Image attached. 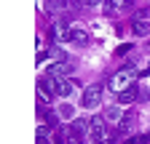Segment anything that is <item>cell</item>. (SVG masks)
I'll return each instance as SVG.
<instances>
[{
  "label": "cell",
  "instance_id": "6da1fadb",
  "mask_svg": "<svg viewBox=\"0 0 150 144\" xmlns=\"http://www.w3.org/2000/svg\"><path fill=\"white\" fill-rule=\"evenodd\" d=\"M137 78H139V72H137L134 67H123V69H118L115 75H112V78L107 80V88H110L112 94H121L123 88H129V85L134 83Z\"/></svg>",
  "mask_w": 150,
  "mask_h": 144
},
{
  "label": "cell",
  "instance_id": "7a4b0ae2",
  "mask_svg": "<svg viewBox=\"0 0 150 144\" xmlns=\"http://www.w3.org/2000/svg\"><path fill=\"white\" fill-rule=\"evenodd\" d=\"M102 91H105V88H102L99 83L88 85L86 91H83V107H86V110H94V107H99V101H102Z\"/></svg>",
  "mask_w": 150,
  "mask_h": 144
},
{
  "label": "cell",
  "instance_id": "3957f363",
  "mask_svg": "<svg viewBox=\"0 0 150 144\" xmlns=\"http://www.w3.org/2000/svg\"><path fill=\"white\" fill-rule=\"evenodd\" d=\"M88 134H91L94 144H102V141H107V131H105V117H97V115H94V117L88 120Z\"/></svg>",
  "mask_w": 150,
  "mask_h": 144
},
{
  "label": "cell",
  "instance_id": "277c9868",
  "mask_svg": "<svg viewBox=\"0 0 150 144\" xmlns=\"http://www.w3.org/2000/svg\"><path fill=\"white\" fill-rule=\"evenodd\" d=\"M70 72H72V64H70L67 59L51 62V67H48V75H51V78H64V75H70Z\"/></svg>",
  "mask_w": 150,
  "mask_h": 144
},
{
  "label": "cell",
  "instance_id": "5b68a950",
  "mask_svg": "<svg viewBox=\"0 0 150 144\" xmlns=\"http://www.w3.org/2000/svg\"><path fill=\"white\" fill-rule=\"evenodd\" d=\"M75 88H78V83H72V80H67V78H56V96L67 99V96H72Z\"/></svg>",
  "mask_w": 150,
  "mask_h": 144
},
{
  "label": "cell",
  "instance_id": "8992f818",
  "mask_svg": "<svg viewBox=\"0 0 150 144\" xmlns=\"http://www.w3.org/2000/svg\"><path fill=\"white\" fill-rule=\"evenodd\" d=\"M38 88H40L43 96H56V78H51V75L40 78L38 80Z\"/></svg>",
  "mask_w": 150,
  "mask_h": 144
},
{
  "label": "cell",
  "instance_id": "52a82bcc",
  "mask_svg": "<svg viewBox=\"0 0 150 144\" xmlns=\"http://www.w3.org/2000/svg\"><path fill=\"white\" fill-rule=\"evenodd\" d=\"M137 99H139V88H137L134 83L118 94V104H131V101H137Z\"/></svg>",
  "mask_w": 150,
  "mask_h": 144
},
{
  "label": "cell",
  "instance_id": "ba28073f",
  "mask_svg": "<svg viewBox=\"0 0 150 144\" xmlns=\"http://www.w3.org/2000/svg\"><path fill=\"white\" fill-rule=\"evenodd\" d=\"M123 115H126V112H123V104H112V107H107V112H105V120L118 125V123L123 120Z\"/></svg>",
  "mask_w": 150,
  "mask_h": 144
},
{
  "label": "cell",
  "instance_id": "9c48e42d",
  "mask_svg": "<svg viewBox=\"0 0 150 144\" xmlns=\"http://www.w3.org/2000/svg\"><path fill=\"white\" fill-rule=\"evenodd\" d=\"M131 29H134L137 38H147V35H150V19H139V16H137V19L131 22Z\"/></svg>",
  "mask_w": 150,
  "mask_h": 144
},
{
  "label": "cell",
  "instance_id": "30bf717a",
  "mask_svg": "<svg viewBox=\"0 0 150 144\" xmlns=\"http://www.w3.org/2000/svg\"><path fill=\"white\" fill-rule=\"evenodd\" d=\"M67 131H70V136H81V139H83V136L88 134V120H72Z\"/></svg>",
  "mask_w": 150,
  "mask_h": 144
},
{
  "label": "cell",
  "instance_id": "8fae6325",
  "mask_svg": "<svg viewBox=\"0 0 150 144\" xmlns=\"http://www.w3.org/2000/svg\"><path fill=\"white\" fill-rule=\"evenodd\" d=\"M134 123H137V117L131 115V112H129V115H123V120L118 123V128H115V136H123V134H129L131 128H134Z\"/></svg>",
  "mask_w": 150,
  "mask_h": 144
},
{
  "label": "cell",
  "instance_id": "7c38bea8",
  "mask_svg": "<svg viewBox=\"0 0 150 144\" xmlns=\"http://www.w3.org/2000/svg\"><path fill=\"white\" fill-rule=\"evenodd\" d=\"M67 43H72V45H86V43H88V35H86L83 29H75V27H72V32H70Z\"/></svg>",
  "mask_w": 150,
  "mask_h": 144
},
{
  "label": "cell",
  "instance_id": "4fadbf2b",
  "mask_svg": "<svg viewBox=\"0 0 150 144\" xmlns=\"http://www.w3.org/2000/svg\"><path fill=\"white\" fill-rule=\"evenodd\" d=\"M70 32H72V27H70L64 19H59V22L54 24V35H56V38H64V40H67V38H70Z\"/></svg>",
  "mask_w": 150,
  "mask_h": 144
},
{
  "label": "cell",
  "instance_id": "5bb4252c",
  "mask_svg": "<svg viewBox=\"0 0 150 144\" xmlns=\"http://www.w3.org/2000/svg\"><path fill=\"white\" fill-rule=\"evenodd\" d=\"M56 115H59V120H75V107L72 104H59V110H56Z\"/></svg>",
  "mask_w": 150,
  "mask_h": 144
},
{
  "label": "cell",
  "instance_id": "9a60e30c",
  "mask_svg": "<svg viewBox=\"0 0 150 144\" xmlns=\"http://www.w3.org/2000/svg\"><path fill=\"white\" fill-rule=\"evenodd\" d=\"M46 8L51 11V13H59V11H64V8H70V0H46Z\"/></svg>",
  "mask_w": 150,
  "mask_h": 144
},
{
  "label": "cell",
  "instance_id": "2e32d148",
  "mask_svg": "<svg viewBox=\"0 0 150 144\" xmlns=\"http://www.w3.org/2000/svg\"><path fill=\"white\" fill-rule=\"evenodd\" d=\"M107 3H110V6H107V13H110L112 8H129L134 0H107Z\"/></svg>",
  "mask_w": 150,
  "mask_h": 144
},
{
  "label": "cell",
  "instance_id": "e0dca14e",
  "mask_svg": "<svg viewBox=\"0 0 150 144\" xmlns=\"http://www.w3.org/2000/svg\"><path fill=\"white\" fill-rule=\"evenodd\" d=\"M67 144H83V139H81V136H70Z\"/></svg>",
  "mask_w": 150,
  "mask_h": 144
},
{
  "label": "cell",
  "instance_id": "ac0fdd59",
  "mask_svg": "<svg viewBox=\"0 0 150 144\" xmlns=\"http://www.w3.org/2000/svg\"><path fill=\"white\" fill-rule=\"evenodd\" d=\"M137 144H150V134H145V136H139V139H137Z\"/></svg>",
  "mask_w": 150,
  "mask_h": 144
},
{
  "label": "cell",
  "instance_id": "d6986e66",
  "mask_svg": "<svg viewBox=\"0 0 150 144\" xmlns=\"http://www.w3.org/2000/svg\"><path fill=\"white\" fill-rule=\"evenodd\" d=\"M145 75H150V64H147V67H145V69L139 72V78H145Z\"/></svg>",
  "mask_w": 150,
  "mask_h": 144
},
{
  "label": "cell",
  "instance_id": "ffe728a7",
  "mask_svg": "<svg viewBox=\"0 0 150 144\" xmlns=\"http://www.w3.org/2000/svg\"><path fill=\"white\" fill-rule=\"evenodd\" d=\"M83 3H88V6H97V3H102V0H83Z\"/></svg>",
  "mask_w": 150,
  "mask_h": 144
},
{
  "label": "cell",
  "instance_id": "44dd1931",
  "mask_svg": "<svg viewBox=\"0 0 150 144\" xmlns=\"http://www.w3.org/2000/svg\"><path fill=\"white\" fill-rule=\"evenodd\" d=\"M123 144H137V139H131V141H123Z\"/></svg>",
  "mask_w": 150,
  "mask_h": 144
}]
</instances>
